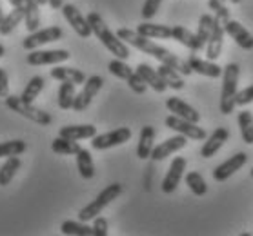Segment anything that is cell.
<instances>
[{
    "label": "cell",
    "mask_w": 253,
    "mask_h": 236,
    "mask_svg": "<svg viewBox=\"0 0 253 236\" xmlns=\"http://www.w3.org/2000/svg\"><path fill=\"white\" fill-rule=\"evenodd\" d=\"M2 57H6V49H4V46L0 44V58H2Z\"/></svg>",
    "instance_id": "c3c4849f"
},
{
    "label": "cell",
    "mask_w": 253,
    "mask_h": 236,
    "mask_svg": "<svg viewBox=\"0 0 253 236\" xmlns=\"http://www.w3.org/2000/svg\"><path fill=\"white\" fill-rule=\"evenodd\" d=\"M37 2H39L41 6H44V4H49V0H37Z\"/></svg>",
    "instance_id": "681fc988"
},
{
    "label": "cell",
    "mask_w": 253,
    "mask_h": 236,
    "mask_svg": "<svg viewBox=\"0 0 253 236\" xmlns=\"http://www.w3.org/2000/svg\"><path fill=\"white\" fill-rule=\"evenodd\" d=\"M6 17V15H4V11H2V7H0V22H2V18Z\"/></svg>",
    "instance_id": "f907efd6"
},
{
    "label": "cell",
    "mask_w": 253,
    "mask_h": 236,
    "mask_svg": "<svg viewBox=\"0 0 253 236\" xmlns=\"http://www.w3.org/2000/svg\"><path fill=\"white\" fill-rule=\"evenodd\" d=\"M77 169L84 180H89L95 176V164H93L91 153L87 149H81L77 153Z\"/></svg>",
    "instance_id": "f546056e"
},
{
    "label": "cell",
    "mask_w": 253,
    "mask_h": 236,
    "mask_svg": "<svg viewBox=\"0 0 253 236\" xmlns=\"http://www.w3.org/2000/svg\"><path fill=\"white\" fill-rule=\"evenodd\" d=\"M186 158L184 156H175L171 162V166H169V169H168L166 176H164V180H162V193H166V195H171V193H175L178 187V184H180V180H182V176H184V171H186Z\"/></svg>",
    "instance_id": "7c38bea8"
},
{
    "label": "cell",
    "mask_w": 253,
    "mask_h": 236,
    "mask_svg": "<svg viewBox=\"0 0 253 236\" xmlns=\"http://www.w3.org/2000/svg\"><path fill=\"white\" fill-rule=\"evenodd\" d=\"M62 235L68 236H93V227L86 225V222H75V220H66L60 225Z\"/></svg>",
    "instance_id": "d6a6232c"
},
{
    "label": "cell",
    "mask_w": 253,
    "mask_h": 236,
    "mask_svg": "<svg viewBox=\"0 0 253 236\" xmlns=\"http://www.w3.org/2000/svg\"><path fill=\"white\" fill-rule=\"evenodd\" d=\"M58 136H64V138L69 140H87L97 136V127L91 126V124H81V126H64L60 127L58 131Z\"/></svg>",
    "instance_id": "7402d4cb"
},
{
    "label": "cell",
    "mask_w": 253,
    "mask_h": 236,
    "mask_svg": "<svg viewBox=\"0 0 253 236\" xmlns=\"http://www.w3.org/2000/svg\"><path fill=\"white\" fill-rule=\"evenodd\" d=\"M62 15L68 20V24L75 29V33L82 38H89L93 35V29L87 22V17H84L73 4H64L62 6Z\"/></svg>",
    "instance_id": "8fae6325"
},
{
    "label": "cell",
    "mask_w": 253,
    "mask_h": 236,
    "mask_svg": "<svg viewBox=\"0 0 253 236\" xmlns=\"http://www.w3.org/2000/svg\"><path fill=\"white\" fill-rule=\"evenodd\" d=\"M62 36H64L62 28H58V26H49V28L37 29V31H33V33H29V35L22 40V46H24V49L33 51V49H39V47L44 46V44L60 40Z\"/></svg>",
    "instance_id": "ba28073f"
},
{
    "label": "cell",
    "mask_w": 253,
    "mask_h": 236,
    "mask_svg": "<svg viewBox=\"0 0 253 236\" xmlns=\"http://www.w3.org/2000/svg\"><path fill=\"white\" fill-rule=\"evenodd\" d=\"M224 31L237 42V46L239 47L246 49V51L253 49V35L242 26L241 22H237V20H231L230 18L228 22H224Z\"/></svg>",
    "instance_id": "2e32d148"
},
{
    "label": "cell",
    "mask_w": 253,
    "mask_h": 236,
    "mask_svg": "<svg viewBox=\"0 0 253 236\" xmlns=\"http://www.w3.org/2000/svg\"><path fill=\"white\" fill-rule=\"evenodd\" d=\"M166 107L169 113L180 116V118L191 120V122H195V124H199V120H201V113H199L193 105H190L188 102H184V100H180V98H177V97L168 98Z\"/></svg>",
    "instance_id": "d6986e66"
},
{
    "label": "cell",
    "mask_w": 253,
    "mask_h": 236,
    "mask_svg": "<svg viewBox=\"0 0 253 236\" xmlns=\"http://www.w3.org/2000/svg\"><path fill=\"white\" fill-rule=\"evenodd\" d=\"M252 178H253V167H252Z\"/></svg>",
    "instance_id": "f5cc1de1"
},
{
    "label": "cell",
    "mask_w": 253,
    "mask_h": 236,
    "mask_svg": "<svg viewBox=\"0 0 253 236\" xmlns=\"http://www.w3.org/2000/svg\"><path fill=\"white\" fill-rule=\"evenodd\" d=\"M231 2H233V4H241L242 0H231Z\"/></svg>",
    "instance_id": "816d5d0a"
},
{
    "label": "cell",
    "mask_w": 253,
    "mask_h": 236,
    "mask_svg": "<svg viewBox=\"0 0 253 236\" xmlns=\"http://www.w3.org/2000/svg\"><path fill=\"white\" fill-rule=\"evenodd\" d=\"M108 69H110L111 75L117 76V78H121V80H127V78L135 73V71L126 64V60H121V58L111 60V62L108 64Z\"/></svg>",
    "instance_id": "f35d334b"
},
{
    "label": "cell",
    "mask_w": 253,
    "mask_h": 236,
    "mask_svg": "<svg viewBox=\"0 0 253 236\" xmlns=\"http://www.w3.org/2000/svg\"><path fill=\"white\" fill-rule=\"evenodd\" d=\"M13 7H24V0H7Z\"/></svg>",
    "instance_id": "7dc6e473"
},
{
    "label": "cell",
    "mask_w": 253,
    "mask_h": 236,
    "mask_svg": "<svg viewBox=\"0 0 253 236\" xmlns=\"http://www.w3.org/2000/svg\"><path fill=\"white\" fill-rule=\"evenodd\" d=\"M138 35L148 36V38H159V40H169L173 38V26H164V24H153L150 20H144L137 26Z\"/></svg>",
    "instance_id": "ac0fdd59"
},
{
    "label": "cell",
    "mask_w": 253,
    "mask_h": 236,
    "mask_svg": "<svg viewBox=\"0 0 253 236\" xmlns=\"http://www.w3.org/2000/svg\"><path fill=\"white\" fill-rule=\"evenodd\" d=\"M44 86H46V80H44L42 76H39V75L33 76V78L28 82V86L24 87V91H22L20 97H22L26 102H31V104H33V100L41 95L42 89H44Z\"/></svg>",
    "instance_id": "d590c367"
},
{
    "label": "cell",
    "mask_w": 253,
    "mask_h": 236,
    "mask_svg": "<svg viewBox=\"0 0 253 236\" xmlns=\"http://www.w3.org/2000/svg\"><path fill=\"white\" fill-rule=\"evenodd\" d=\"M186 144H188V138H186L184 135H178V133H177L175 136L164 140L162 144H159V145H155V147H153L151 160H155V162L166 160L168 156L175 155L177 151H180L182 147H186Z\"/></svg>",
    "instance_id": "5bb4252c"
},
{
    "label": "cell",
    "mask_w": 253,
    "mask_h": 236,
    "mask_svg": "<svg viewBox=\"0 0 253 236\" xmlns=\"http://www.w3.org/2000/svg\"><path fill=\"white\" fill-rule=\"evenodd\" d=\"M239 76H241V67L237 64H228L222 73V93H220V113L222 115H231L235 111V97L237 86H239Z\"/></svg>",
    "instance_id": "3957f363"
},
{
    "label": "cell",
    "mask_w": 253,
    "mask_h": 236,
    "mask_svg": "<svg viewBox=\"0 0 253 236\" xmlns=\"http://www.w3.org/2000/svg\"><path fill=\"white\" fill-rule=\"evenodd\" d=\"M210 7L215 11V18L224 24L230 20V9L224 6V0H210Z\"/></svg>",
    "instance_id": "ab89813d"
},
{
    "label": "cell",
    "mask_w": 253,
    "mask_h": 236,
    "mask_svg": "<svg viewBox=\"0 0 253 236\" xmlns=\"http://www.w3.org/2000/svg\"><path fill=\"white\" fill-rule=\"evenodd\" d=\"M228 138H230V131L226 127H217L206 138V142L202 144L201 156L202 158H211V156H215L222 149V145L228 142Z\"/></svg>",
    "instance_id": "9a60e30c"
},
{
    "label": "cell",
    "mask_w": 253,
    "mask_h": 236,
    "mask_svg": "<svg viewBox=\"0 0 253 236\" xmlns=\"http://www.w3.org/2000/svg\"><path fill=\"white\" fill-rule=\"evenodd\" d=\"M224 24L217 20L215 22V28H213V33L210 36V40L206 44V55H208V60H217L220 57V53H222V42H224Z\"/></svg>",
    "instance_id": "ffe728a7"
},
{
    "label": "cell",
    "mask_w": 253,
    "mask_h": 236,
    "mask_svg": "<svg viewBox=\"0 0 253 236\" xmlns=\"http://www.w3.org/2000/svg\"><path fill=\"white\" fill-rule=\"evenodd\" d=\"M51 149H53V153H57V155L71 156V155H77L82 147L79 145L77 140H69V138H64V136H57V138L51 142Z\"/></svg>",
    "instance_id": "1f68e13d"
},
{
    "label": "cell",
    "mask_w": 253,
    "mask_h": 236,
    "mask_svg": "<svg viewBox=\"0 0 253 236\" xmlns=\"http://www.w3.org/2000/svg\"><path fill=\"white\" fill-rule=\"evenodd\" d=\"M157 71H159V75L162 76V80L168 84V87H171V89H175V91L184 89L186 84H184V80H182V76H180V73H178L177 69H173L171 66L161 64V66L157 67Z\"/></svg>",
    "instance_id": "f1b7e54d"
},
{
    "label": "cell",
    "mask_w": 253,
    "mask_h": 236,
    "mask_svg": "<svg viewBox=\"0 0 253 236\" xmlns=\"http://www.w3.org/2000/svg\"><path fill=\"white\" fill-rule=\"evenodd\" d=\"M252 102H253V84L244 87L242 91L237 93V97H235L237 105H248V104H252Z\"/></svg>",
    "instance_id": "7bdbcfd3"
},
{
    "label": "cell",
    "mask_w": 253,
    "mask_h": 236,
    "mask_svg": "<svg viewBox=\"0 0 253 236\" xmlns=\"http://www.w3.org/2000/svg\"><path fill=\"white\" fill-rule=\"evenodd\" d=\"M71 55L66 49H33L29 51L28 55V64L29 66H57V64H62L66 60H69Z\"/></svg>",
    "instance_id": "30bf717a"
},
{
    "label": "cell",
    "mask_w": 253,
    "mask_h": 236,
    "mask_svg": "<svg viewBox=\"0 0 253 236\" xmlns=\"http://www.w3.org/2000/svg\"><path fill=\"white\" fill-rule=\"evenodd\" d=\"M237 122H239V127H241V136L242 142L248 145L253 144V115L252 111H241L237 115Z\"/></svg>",
    "instance_id": "4dcf8cb0"
},
{
    "label": "cell",
    "mask_w": 253,
    "mask_h": 236,
    "mask_svg": "<svg viewBox=\"0 0 253 236\" xmlns=\"http://www.w3.org/2000/svg\"><path fill=\"white\" fill-rule=\"evenodd\" d=\"M9 95V78L6 69L0 67V98H6Z\"/></svg>",
    "instance_id": "f6af8a7d"
},
{
    "label": "cell",
    "mask_w": 253,
    "mask_h": 236,
    "mask_svg": "<svg viewBox=\"0 0 253 236\" xmlns=\"http://www.w3.org/2000/svg\"><path fill=\"white\" fill-rule=\"evenodd\" d=\"M108 235V220L104 216L93 218V236H106Z\"/></svg>",
    "instance_id": "ee69618b"
},
{
    "label": "cell",
    "mask_w": 253,
    "mask_h": 236,
    "mask_svg": "<svg viewBox=\"0 0 253 236\" xmlns=\"http://www.w3.org/2000/svg\"><path fill=\"white\" fill-rule=\"evenodd\" d=\"M20 166H22V162L18 156H7L6 162L0 166V187H6L11 184V180L15 178Z\"/></svg>",
    "instance_id": "83f0119b"
},
{
    "label": "cell",
    "mask_w": 253,
    "mask_h": 236,
    "mask_svg": "<svg viewBox=\"0 0 253 236\" xmlns=\"http://www.w3.org/2000/svg\"><path fill=\"white\" fill-rule=\"evenodd\" d=\"M246 162H248L246 153H242V151L241 153H235L233 156H230L228 160H224L222 164H219V166L213 169V178L217 180V182H224L230 176H233L241 167L246 166Z\"/></svg>",
    "instance_id": "4fadbf2b"
},
{
    "label": "cell",
    "mask_w": 253,
    "mask_h": 236,
    "mask_svg": "<svg viewBox=\"0 0 253 236\" xmlns=\"http://www.w3.org/2000/svg\"><path fill=\"white\" fill-rule=\"evenodd\" d=\"M164 124H166V127L178 133V135H184L188 140H199V142H202V140L208 138V133L202 127H199V124L186 120V118H180V116L173 115V113L169 116H166Z\"/></svg>",
    "instance_id": "8992f818"
},
{
    "label": "cell",
    "mask_w": 253,
    "mask_h": 236,
    "mask_svg": "<svg viewBox=\"0 0 253 236\" xmlns=\"http://www.w3.org/2000/svg\"><path fill=\"white\" fill-rule=\"evenodd\" d=\"M117 35H119L121 40H124L126 44H129V46H133L135 49H138V51L146 53V55H151V57L157 58L161 64H168V66H171L173 69H177L180 75L188 76V75L193 73L188 62L180 60V58H178L177 55H173L169 49H166L164 46L153 42L151 38H148V36L138 35L137 31H133V29L121 28L119 31H117Z\"/></svg>",
    "instance_id": "6da1fadb"
},
{
    "label": "cell",
    "mask_w": 253,
    "mask_h": 236,
    "mask_svg": "<svg viewBox=\"0 0 253 236\" xmlns=\"http://www.w3.org/2000/svg\"><path fill=\"white\" fill-rule=\"evenodd\" d=\"M49 75H51V78H55V80H58V82H71V84H75V86H79V84L84 86V82L87 80V76L84 75L81 69L64 67V66H55Z\"/></svg>",
    "instance_id": "d4e9b609"
},
{
    "label": "cell",
    "mask_w": 253,
    "mask_h": 236,
    "mask_svg": "<svg viewBox=\"0 0 253 236\" xmlns=\"http://www.w3.org/2000/svg\"><path fill=\"white\" fill-rule=\"evenodd\" d=\"M87 22H89V26H91V29H93V35L102 42V46L106 47L111 55H115V58L127 60V58L131 57L129 47H127L126 42L121 40V38H119V35H117V33H113V31L108 28V24L104 22V18L100 17L97 11L87 13Z\"/></svg>",
    "instance_id": "7a4b0ae2"
},
{
    "label": "cell",
    "mask_w": 253,
    "mask_h": 236,
    "mask_svg": "<svg viewBox=\"0 0 253 236\" xmlns=\"http://www.w3.org/2000/svg\"><path fill=\"white\" fill-rule=\"evenodd\" d=\"M138 73V75L142 76L144 82L148 84V86L153 89V91L157 93H164L168 89V84L164 80H162V76L159 75V71L153 69L150 64H138L137 69H135Z\"/></svg>",
    "instance_id": "603a6c76"
},
{
    "label": "cell",
    "mask_w": 253,
    "mask_h": 236,
    "mask_svg": "<svg viewBox=\"0 0 253 236\" xmlns=\"http://www.w3.org/2000/svg\"><path fill=\"white\" fill-rule=\"evenodd\" d=\"M75 84L71 82H62L58 87V107L60 109H73V102H75Z\"/></svg>",
    "instance_id": "836d02e7"
},
{
    "label": "cell",
    "mask_w": 253,
    "mask_h": 236,
    "mask_svg": "<svg viewBox=\"0 0 253 236\" xmlns=\"http://www.w3.org/2000/svg\"><path fill=\"white\" fill-rule=\"evenodd\" d=\"M126 82H127V86H129V89H131L133 93H137V95H144L146 89H148V84L144 82V78L138 75L137 71H135V73H133Z\"/></svg>",
    "instance_id": "60d3db41"
},
{
    "label": "cell",
    "mask_w": 253,
    "mask_h": 236,
    "mask_svg": "<svg viewBox=\"0 0 253 236\" xmlns=\"http://www.w3.org/2000/svg\"><path fill=\"white\" fill-rule=\"evenodd\" d=\"M173 40L180 42L182 46L190 47L195 53L206 49V44L197 36V33H191L190 29L184 28V26H173Z\"/></svg>",
    "instance_id": "44dd1931"
},
{
    "label": "cell",
    "mask_w": 253,
    "mask_h": 236,
    "mask_svg": "<svg viewBox=\"0 0 253 236\" xmlns=\"http://www.w3.org/2000/svg\"><path fill=\"white\" fill-rule=\"evenodd\" d=\"M161 4H162V0H146L142 6V11H140L144 20H151V18L155 17Z\"/></svg>",
    "instance_id": "b9f144b4"
},
{
    "label": "cell",
    "mask_w": 253,
    "mask_h": 236,
    "mask_svg": "<svg viewBox=\"0 0 253 236\" xmlns=\"http://www.w3.org/2000/svg\"><path fill=\"white\" fill-rule=\"evenodd\" d=\"M6 105L11 111L18 113V115L24 116V118H28V120L35 122V124H39V126H49L53 122L49 113L39 109V107H35L31 102H26L22 97H17V95H7Z\"/></svg>",
    "instance_id": "5b68a950"
},
{
    "label": "cell",
    "mask_w": 253,
    "mask_h": 236,
    "mask_svg": "<svg viewBox=\"0 0 253 236\" xmlns=\"http://www.w3.org/2000/svg\"><path fill=\"white\" fill-rule=\"evenodd\" d=\"M155 127L153 126H144L140 129V136H138V145H137V156L140 160L151 158L153 147H155Z\"/></svg>",
    "instance_id": "cb8c5ba5"
},
{
    "label": "cell",
    "mask_w": 253,
    "mask_h": 236,
    "mask_svg": "<svg viewBox=\"0 0 253 236\" xmlns=\"http://www.w3.org/2000/svg\"><path fill=\"white\" fill-rule=\"evenodd\" d=\"M131 138V129L129 127H117L113 131L102 133V135H97L91 138V147L97 151L104 149H111V147H117V145H122L129 142Z\"/></svg>",
    "instance_id": "52a82bcc"
},
{
    "label": "cell",
    "mask_w": 253,
    "mask_h": 236,
    "mask_svg": "<svg viewBox=\"0 0 253 236\" xmlns=\"http://www.w3.org/2000/svg\"><path fill=\"white\" fill-rule=\"evenodd\" d=\"M186 185L190 187V191L195 196H204L208 193L206 180H204V176L201 173H197V171H190V173L186 174Z\"/></svg>",
    "instance_id": "e575fe53"
},
{
    "label": "cell",
    "mask_w": 253,
    "mask_h": 236,
    "mask_svg": "<svg viewBox=\"0 0 253 236\" xmlns=\"http://www.w3.org/2000/svg\"><path fill=\"white\" fill-rule=\"evenodd\" d=\"M24 18H26V9L24 7H13L0 22V35L7 36L9 33H13V29H17V26L22 22Z\"/></svg>",
    "instance_id": "484cf974"
},
{
    "label": "cell",
    "mask_w": 253,
    "mask_h": 236,
    "mask_svg": "<svg viewBox=\"0 0 253 236\" xmlns=\"http://www.w3.org/2000/svg\"><path fill=\"white\" fill-rule=\"evenodd\" d=\"M122 193V185L121 184H110L106 189H102L98 193V196L91 203H87L86 207H82L79 211V220L81 222H89V220L97 218L98 214L102 213L104 207H108L111 202L117 200Z\"/></svg>",
    "instance_id": "277c9868"
},
{
    "label": "cell",
    "mask_w": 253,
    "mask_h": 236,
    "mask_svg": "<svg viewBox=\"0 0 253 236\" xmlns=\"http://www.w3.org/2000/svg\"><path fill=\"white\" fill-rule=\"evenodd\" d=\"M49 6H51V9H62L64 0H49Z\"/></svg>",
    "instance_id": "bcb514c9"
},
{
    "label": "cell",
    "mask_w": 253,
    "mask_h": 236,
    "mask_svg": "<svg viewBox=\"0 0 253 236\" xmlns=\"http://www.w3.org/2000/svg\"><path fill=\"white\" fill-rule=\"evenodd\" d=\"M188 64H190L191 71H195L199 75L208 76V78H220L224 69L217 66L213 60H208V58H199L197 55H190L188 58Z\"/></svg>",
    "instance_id": "e0dca14e"
},
{
    "label": "cell",
    "mask_w": 253,
    "mask_h": 236,
    "mask_svg": "<svg viewBox=\"0 0 253 236\" xmlns=\"http://www.w3.org/2000/svg\"><path fill=\"white\" fill-rule=\"evenodd\" d=\"M215 22H217V18L211 17V15H208V13H204V15L199 18L197 36H199L204 44H208V40H210V36H211V33H213V28H215Z\"/></svg>",
    "instance_id": "8d00e7d4"
},
{
    "label": "cell",
    "mask_w": 253,
    "mask_h": 236,
    "mask_svg": "<svg viewBox=\"0 0 253 236\" xmlns=\"http://www.w3.org/2000/svg\"><path fill=\"white\" fill-rule=\"evenodd\" d=\"M28 144L24 140H9V142H2L0 144V158H7V156H20L26 153Z\"/></svg>",
    "instance_id": "74e56055"
},
{
    "label": "cell",
    "mask_w": 253,
    "mask_h": 236,
    "mask_svg": "<svg viewBox=\"0 0 253 236\" xmlns=\"http://www.w3.org/2000/svg\"><path fill=\"white\" fill-rule=\"evenodd\" d=\"M24 9H26V29L33 33L41 26V4L37 0H24Z\"/></svg>",
    "instance_id": "4316f807"
},
{
    "label": "cell",
    "mask_w": 253,
    "mask_h": 236,
    "mask_svg": "<svg viewBox=\"0 0 253 236\" xmlns=\"http://www.w3.org/2000/svg\"><path fill=\"white\" fill-rule=\"evenodd\" d=\"M104 86V78L100 75H91L84 82V87H82L81 93H77L75 102H73V111L81 113V111L87 109V105L91 104V100L98 95V91L102 89Z\"/></svg>",
    "instance_id": "9c48e42d"
}]
</instances>
